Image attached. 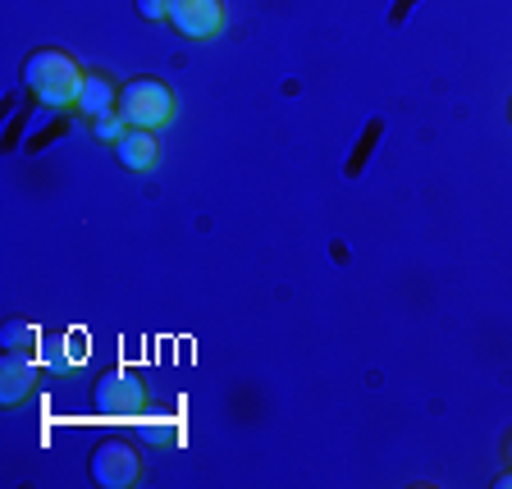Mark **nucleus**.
Instances as JSON below:
<instances>
[{"instance_id": "nucleus-1", "label": "nucleus", "mask_w": 512, "mask_h": 489, "mask_svg": "<svg viewBox=\"0 0 512 489\" xmlns=\"http://www.w3.org/2000/svg\"><path fill=\"white\" fill-rule=\"evenodd\" d=\"M83 83L87 74L78 69V60L60 46H42V51H32L23 60V87H28L42 106H78V96H83Z\"/></svg>"}, {"instance_id": "nucleus-2", "label": "nucleus", "mask_w": 512, "mask_h": 489, "mask_svg": "<svg viewBox=\"0 0 512 489\" xmlns=\"http://www.w3.org/2000/svg\"><path fill=\"white\" fill-rule=\"evenodd\" d=\"M119 115L128 128H165L174 119V92L160 78H128L119 87Z\"/></svg>"}, {"instance_id": "nucleus-3", "label": "nucleus", "mask_w": 512, "mask_h": 489, "mask_svg": "<svg viewBox=\"0 0 512 489\" xmlns=\"http://www.w3.org/2000/svg\"><path fill=\"white\" fill-rule=\"evenodd\" d=\"M87 476L101 489H128V485H138L142 458L124 439H101V444L92 448V458H87Z\"/></svg>"}, {"instance_id": "nucleus-4", "label": "nucleus", "mask_w": 512, "mask_h": 489, "mask_svg": "<svg viewBox=\"0 0 512 489\" xmlns=\"http://www.w3.org/2000/svg\"><path fill=\"white\" fill-rule=\"evenodd\" d=\"M92 403L101 416H138L147 407V389H142L138 375L128 371H106L92 389Z\"/></svg>"}, {"instance_id": "nucleus-5", "label": "nucleus", "mask_w": 512, "mask_h": 489, "mask_svg": "<svg viewBox=\"0 0 512 489\" xmlns=\"http://www.w3.org/2000/svg\"><path fill=\"white\" fill-rule=\"evenodd\" d=\"M170 23L188 42H211L224 28V0H170Z\"/></svg>"}, {"instance_id": "nucleus-6", "label": "nucleus", "mask_w": 512, "mask_h": 489, "mask_svg": "<svg viewBox=\"0 0 512 489\" xmlns=\"http://www.w3.org/2000/svg\"><path fill=\"white\" fill-rule=\"evenodd\" d=\"M37 362H32V352H5V362H0V403L5 407H19L23 398L32 394V384H37Z\"/></svg>"}, {"instance_id": "nucleus-7", "label": "nucleus", "mask_w": 512, "mask_h": 489, "mask_svg": "<svg viewBox=\"0 0 512 489\" xmlns=\"http://www.w3.org/2000/svg\"><path fill=\"white\" fill-rule=\"evenodd\" d=\"M115 156H119V165H124V170H133V174L156 170V160H160L156 128H128L124 138L115 142Z\"/></svg>"}, {"instance_id": "nucleus-8", "label": "nucleus", "mask_w": 512, "mask_h": 489, "mask_svg": "<svg viewBox=\"0 0 512 489\" xmlns=\"http://www.w3.org/2000/svg\"><path fill=\"white\" fill-rule=\"evenodd\" d=\"M78 110H83L87 119H106L119 110V87L110 83L106 74H87L83 83V96H78Z\"/></svg>"}, {"instance_id": "nucleus-9", "label": "nucleus", "mask_w": 512, "mask_h": 489, "mask_svg": "<svg viewBox=\"0 0 512 489\" xmlns=\"http://www.w3.org/2000/svg\"><path fill=\"white\" fill-rule=\"evenodd\" d=\"M0 343H5V352H32L37 348V330H32L28 320H5Z\"/></svg>"}, {"instance_id": "nucleus-10", "label": "nucleus", "mask_w": 512, "mask_h": 489, "mask_svg": "<svg viewBox=\"0 0 512 489\" xmlns=\"http://www.w3.org/2000/svg\"><path fill=\"white\" fill-rule=\"evenodd\" d=\"M92 133H96L101 142H110V147H115V142L128 133V119L115 110V115H106V119H92Z\"/></svg>"}, {"instance_id": "nucleus-11", "label": "nucleus", "mask_w": 512, "mask_h": 489, "mask_svg": "<svg viewBox=\"0 0 512 489\" xmlns=\"http://www.w3.org/2000/svg\"><path fill=\"white\" fill-rule=\"evenodd\" d=\"M138 14L142 19H170V0H138Z\"/></svg>"}, {"instance_id": "nucleus-12", "label": "nucleus", "mask_w": 512, "mask_h": 489, "mask_svg": "<svg viewBox=\"0 0 512 489\" xmlns=\"http://www.w3.org/2000/svg\"><path fill=\"white\" fill-rule=\"evenodd\" d=\"M503 453H508V467H512V430H508V439H503Z\"/></svg>"}, {"instance_id": "nucleus-13", "label": "nucleus", "mask_w": 512, "mask_h": 489, "mask_svg": "<svg viewBox=\"0 0 512 489\" xmlns=\"http://www.w3.org/2000/svg\"><path fill=\"white\" fill-rule=\"evenodd\" d=\"M494 489H512V476H499L494 480Z\"/></svg>"}, {"instance_id": "nucleus-14", "label": "nucleus", "mask_w": 512, "mask_h": 489, "mask_svg": "<svg viewBox=\"0 0 512 489\" xmlns=\"http://www.w3.org/2000/svg\"><path fill=\"white\" fill-rule=\"evenodd\" d=\"M508 115H512V106H508Z\"/></svg>"}]
</instances>
